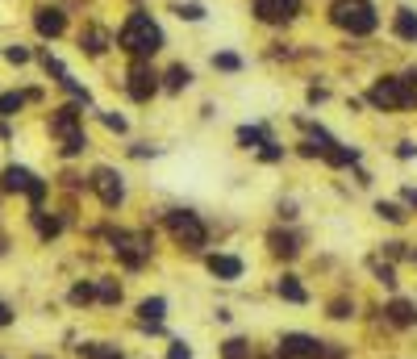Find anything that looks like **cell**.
<instances>
[{
  "instance_id": "obj_1",
  "label": "cell",
  "mask_w": 417,
  "mask_h": 359,
  "mask_svg": "<svg viewBox=\"0 0 417 359\" xmlns=\"http://www.w3.org/2000/svg\"><path fill=\"white\" fill-rule=\"evenodd\" d=\"M117 46L126 50V55H134V59H150V55H159V50L167 46V38H163V25L154 21L150 13H142V9H134L126 21H121V30H117Z\"/></svg>"
},
{
  "instance_id": "obj_2",
  "label": "cell",
  "mask_w": 417,
  "mask_h": 359,
  "mask_svg": "<svg viewBox=\"0 0 417 359\" xmlns=\"http://www.w3.org/2000/svg\"><path fill=\"white\" fill-rule=\"evenodd\" d=\"M330 21L338 30H346L350 38H368L380 30V13L372 0H334L330 5Z\"/></svg>"
},
{
  "instance_id": "obj_3",
  "label": "cell",
  "mask_w": 417,
  "mask_h": 359,
  "mask_svg": "<svg viewBox=\"0 0 417 359\" xmlns=\"http://www.w3.org/2000/svg\"><path fill=\"white\" fill-rule=\"evenodd\" d=\"M50 134L63 142V155H80V150L88 146V138H84V121H80V105H63V109H55V117H50Z\"/></svg>"
},
{
  "instance_id": "obj_4",
  "label": "cell",
  "mask_w": 417,
  "mask_h": 359,
  "mask_svg": "<svg viewBox=\"0 0 417 359\" xmlns=\"http://www.w3.org/2000/svg\"><path fill=\"white\" fill-rule=\"evenodd\" d=\"M368 100H372V105H376L380 113H401V109H409V105H413L405 76H380V80L372 84Z\"/></svg>"
},
{
  "instance_id": "obj_5",
  "label": "cell",
  "mask_w": 417,
  "mask_h": 359,
  "mask_svg": "<svg viewBox=\"0 0 417 359\" xmlns=\"http://www.w3.org/2000/svg\"><path fill=\"white\" fill-rule=\"evenodd\" d=\"M167 230H171V238H176L180 246H188V251H200V246L208 242V230H204V222H200L192 209H167Z\"/></svg>"
},
{
  "instance_id": "obj_6",
  "label": "cell",
  "mask_w": 417,
  "mask_h": 359,
  "mask_svg": "<svg viewBox=\"0 0 417 359\" xmlns=\"http://www.w3.org/2000/svg\"><path fill=\"white\" fill-rule=\"evenodd\" d=\"M88 184H92V192L100 196V205H104V209H117V205L126 200V184H121V172H113V167H96Z\"/></svg>"
},
{
  "instance_id": "obj_7",
  "label": "cell",
  "mask_w": 417,
  "mask_h": 359,
  "mask_svg": "<svg viewBox=\"0 0 417 359\" xmlns=\"http://www.w3.org/2000/svg\"><path fill=\"white\" fill-rule=\"evenodd\" d=\"M250 13L263 25H288V21L300 17V0H254Z\"/></svg>"
},
{
  "instance_id": "obj_8",
  "label": "cell",
  "mask_w": 417,
  "mask_h": 359,
  "mask_svg": "<svg viewBox=\"0 0 417 359\" xmlns=\"http://www.w3.org/2000/svg\"><path fill=\"white\" fill-rule=\"evenodd\" d=\"M113 251L121 255L126 268H142L150 255V238L146 234H113Z\"/></svg>"
},
{
  "instance_id": "obj_9",
  "label": "cell",
  "mask_w": 417,
  "mask_h": 359,
  "mask_svg": "<svg viewBox=\"0 0 417 359\" xmlns=\"http://www.w3.org/2000/svg\"><path fill=\"white\" fill-rule=\"evenodd\" d=\"M126 92L142 105V100H150L154 92H159V76H154L142 59H134V67H130V76H126Z\"/></svg>"
},
{
  "instance_id": "obj_10",
  "label": "cell",
  "mask_w": 417,
  "mask_h": 359,
  "mask_svg": "<svg viewBox=\"0 0 417 359\" xmlns=\"http://www.w3.org/2000/svg\"><path fill=\"white\" fill-rule=\"evenodd\" d=\"M280 359H322V343L309 334H284L280 338Z\"/></svg>"
},
{
  "instance_id": "obj_11",
  "label": "cell",
  "mask_w": 417,
  "mask_h": 359,
  "mask_svg": "<svg viewBox=\"0 0 417 359\" xmlns=\"http://www.w3.org/2000/svg\"><path fill=\"white\" fill-rule=\"evenodd\" d=\"M34 30H38L42 38H59V34L67 30V17H63V9H50V5H42V9L34 13Z\"/></svg>"
},
{
  "instance_id": "obj_12",
  "label": "cell",
  "mask_w": 417,
  "mask_h": 359,
  "mask_svg": "<svg viewBox=\"0 0 417 359\" xmlns=\"http://www.w3.org/2000/svg\"><path fill=\"white\" fill-rule=\"evenodd\" d=\"M38 184H42V180H38L29 167H5V176H0V188H5V192H25V196H29Z\"/></svg>"
},
{
  "instance_id": "obj_13",
  "label": "cell",
  "mask_w": 417,
  "mask_h": 359,
  "mask_svg": "<svg viewBox=\"0 0 417 359\" xmlns=\"http://www.w3.org/2000/svg\"><path fill=\"white\" fill-rule=\"evenodd\" d=\"M208 272H213L217 280H238L242 276V259L238 255H213V259H208Z\"/></svg>"
},
{
  "instance_id": "obj_14",
  "label": "cell",
  "mask_w": 417,
  "mask_h": 359,
  "mask_svg": "<svg viewBox=\"0 0 417 359\" xmlns=\"http://www.w3.org/2000/svg\"><path fill=\"white\" fill-rule=\"evenodd\" d=\"M392 34L401 42H417V13L413 9H396L392 13Z\"/></svg>"
},
{
  "instance_id": "obj_15",
  "label": "cell",
  "mask_w": 417,
  "mask_h": 359,
  "mask_svg": "<svg viewBox=\"0 0 417 359\" xmlns=\"http://www.w3.org/2000/svg\"><path fill=\"white\" fill-rule=\"evenodd\" d=\"M163 310H167V301H163V297H150V301H142V305H138V318H142V326L159 330V322H163Z\"/></svg>"
},
{
  "instance_id": "obj_16",
  "label": "cell",
  "mask_w": 417,
  "mask_h": 359,
  "mask_svg": "<svg viewBox=\"0 0 417 359\" xmlns=\"http://www.w3.org/2000/svg\"><path fill=\"white\" fill-rule=\"evenodd\" d=\"M330 167H350V163H359V150L355 146H342V142H334V146H326V155H322Z\"/></svg>"
},
{
  "instance_id": "obj_17",
  "label": "cell",
  "mask_w": 417,
  "mask_h": 359,
  "mask_svg": "<svg viewBox=\"0 0 417 359\" xmlns=\"http://www.w3.org/2000/svg\"><path fill=\"white\" fill-rule=\"evenodd\" d=\"M267 142H272V134L263 126H242L238 130V146H246V150H259V146H267Z\"/></svg>"
},
{
  "instance_id": "obj_18",
  "label": "cell",
  "mask_w": 417,
  "mask_h": 359,
  "mask_svg": "<svg viewBox=\"0 0 417 359\" xmlns=\"http://www.w3.org/2000/svg\"><path fill=\"white\" fill-rule=\"evenodd\" d=\"M276 292H280L284 301H292V305H305V301H309V292L300 288V280H296V276H280V284H276Z\"/></svg>"
},
{
  "instance_id": "obj_19",
  "label": "cell",
  "mask_w": 417,
  "mask_h": 359,
  "mask_svg": "<svg viewBox=\"0 0 417 359\" xmlns=\"http://www.w3.org/2000/svg\"><path fill=\"white\" fill-rule=\"evenodd\" d=\"M80 46L88 50V55H104V46H109V34L92 25V30H84V34H80Z\"/></svg>"
},
{
  "instance_id": "obj_20",
  "label": "cell",
  "mask_w": 417,
  "mask_h": 359,
  "mask_svg": "<svg viewBox=\"0 0 417 359\" xmlns=\"http://www.w3.org/2000/svg\"><path fill=\"white\" fill-rule=\"evenodd\" d=\"M192 84V71L184 67V63H176V67H167V76H163V88L167 92H184Z\"/></svg>"
},
{
  "instance_id": "obj_21",
  "label": "cell",
  "mask_w": 417,
  "mask_h": 359,
  "mask_svg": "<svg viewBox=\"0 0 417 359\" xmlns=\"http://www.w3.org/2000/svg\"><path fill=\"white\" fill-rule=\"evenodd\" d=\"M388 318H392L396 326H417V310H413L409 301H392V305H388Z\"/></svg>"
},
{
  "instance_id": "obj_22",
  "label": "cell",
  "mask_w": 417,
  "mask_h": 359,
  "mask_svg": "<svg viewBox=\"0 0 417 359\" xmlns=\"http://www.w3.org/2000/svg\"><path fill=\"white\" fill-rule=\"evenodd\" d=\"M267 242H272V255H284V259H292V255L300 251V246H296V234H280V230H276Z\"/></svg>"
},
{
  "instance_id": "obj_23",
  "label": "cell",
  "mask_w": 417,
  "mask_h": 359,
  "mask_svg": "<svg viewBox=\"0 0 417 359\" xmlns=\"http://www.w3.org/2000/svg\"><path fill=\"white\" fill-rule=\"evenodd\" d=\"M80 355L84 359H126L117 347H104V343H88V347H80Z\"/></svg>"
},
{
  "instance_id": "obj_24",
  "label": "cell",
  "mask_w": 417,
  "mask_h": 359,
  "mask_svg": "<svg viewBox=\"0 0 417 359\" xmlns=\"http://www.w3.org/2000/svg\"><path fill=\"white\" fill-rule=\"evenodd\" d=\"M34 226H38V234H42V238H55V234L63 230V222H59V218H46L42 209H34Z\"/></svg>"
},
{
  "instance_id": "obj_25",
  "label": "cell",
  "mask_w": 417,
  "mask_h": 359,
  "mask_svg": "<svg viewBox=\"0 0 417 359\" xmlns=\"http://www.w3.org/2000/svg\"><path fill=\"white\" fill-rule=\"evenodd\" d=\"M96 297H100L104 305H117V301H121V284H113V280H96Z\"/></svg>"
},
{
  "instance_id": "obj_26",
  "label": "cell",
  "mask_w": 417,
  "mask_h": 359,
  "mask_svg": "<svg viewBox=\"0 0 417 359\" xmlns=\"http://www.w3.org/2000/svg\"><path fill=\"white\" fill-rule=\"evenodd\" d=\"M176 17H180V21H204V5L184 0V5H176Z\"/></svg>"
},
{
  "instance_id": "obj_27",
  "label": "cell",
  "mask_w": 417,
  "mask_h": 359,
  "mask_svg": "<svg viewBox=\"0 0 417 359\" xmlns=\"http://www.w3.org/2000/svg\"><path fill=\"white\" fill-rule=\"evenodd\" d=\"M21 105H25V96H21V92H5V96H0V117H13Z\"/></svg>"
},
{
  "instance_id": "obj_28",
  "label": "cell",
  "mask_w": 417,
  "mask_h": 359,
  "mask_svg": "<svg viewBox=\"0 0 417 359\" xmlns=\"http://www.w3.org/2000/svg\"><path fill=\"white\" fill-rule=\"evenodd\" d=\"M213 67H217V71H242V59L230 55V50H217V55H213Z\"/></svg>"
},
{
  "instance_id": "obj_29",
  "label": "cell",
  "mask_w": 417,
  "mask_h": 359,
  "mask_svg": "<svg viewBox=\"0 0 417 359\" xmlns=\"http://www.w3.org/2000/svg\"><path fill=\"white\" fill-rule=\"evenodd\" d=\"M376 213H380L384 222H405V209H401V205H392V200H380Z\"/></svg>"
},
{
  "instance_id": "obj_30",
  "label": "cell",
  "mask_w": 417,
  "mask_h": 359,
  "mask_svg": "<svg viewBox=\"0 0 417 359\" xmlns=\"http://www.w3.org/2000/svg\"><path fill=\"white\" fill-rule=\"evenodd\" d=\"M222 355H226V359H250V347H246L242 338H230V343L222 347Z\"/></svg>"
},
{
  "instance_id": "obj_31",
  "label": "cell",
  "mask_w": 417,
  "mask_h": 359,
  "mask_svg": "<svg viewBox=\"0 0 417 359\" xmlns=\"http://www.w3.org/2000/svg\"><path fill=\"white\" fill-rule=\"evenodd\" d=\"M71 301H75V305L96 301V284H75V288H71Z\"/></svg>"
},
{
  "instance_id": "obj_32",
  "label": "cell",
  "mask_w": 417,
  "mask_h": 359,
  "mask_svg": "<svg viewBox=\"0 0 417 359\" xmlns=\"http://www.w3.org/2000/svg\"><path fill=\"white\" fill-rule=\"evenodd\" d=\"M259 159H263V163H280V159H284V146H276V142L259 146Z\"/></svg>"
},
{
  "instance_id": "obj_33",
  "label": "cell",
  "mask_w": 417,
  "mask_h": 359,
  "mask_svg": "<svg viewBox=\"0 0 417 359\" xmlns=\"http://www.w3.org/2000/svg\"><path fill=\"white\" fill-rule=\"evenodd\" d=\"M5 59H9V63H29V50H25V46H9Z\"/></svg>"
},
{
  "instance_id": "obj_34",
  "label": "cell",
  "mask_w": 417,
  "mask_h": 359,
  "mask_svg": "<svg viewBox=\"0 0 417 359\" xmlns=\"http://www.w3.org/2000/svg\"><path fill=\"white\" fill-rule=\"evenodd\" d=\"M104 126H109L113 134H126V117L121 113H104Z\"/></svg>"
},
{
  "instance_id": "obj_35",
  "label": "cell",
  "mask_w": 417,
  "mask_h": 359,
  "mask_svg": "<svg viewBox=\"0 0 417 359\" xmlns=\"http://www.w3.org/2000/svg\"><path fill=\"white\" fill-rule=\"evenodd\" d=\"M330 318H350V301H334L330 305Z\"/></svg>"
},
{
  "instance_id": "obj_36",
  "label": "cell",
  "mask_w": 417,
  "mask_h": 359,
  "mask_svg": "<svg viewBox=\"0 0 417 359\" xmlns=\"http://www.w3.org/2000/svg\"><path fill=\"white\" fill-rule=\"evenodd\" d=\"M405 84H409V96H413V105H417V67L405 71Z\"/></svg>"
},
{
  "instance_id": "obj_37",
  "label": "cell",
  "mask_w": 417,
  "mask_h": 359,
  "mask_svg": "<svg viewBox=\"0 0 417 359\" xmlns=\"http://www.w3.org/2000/svg\"><path fill=\"white\" fill-rule=\"evenodd\" d=\"M167 359H192V351H188V343H171V355Z\"/></svg>"
},
{
  "instance_id": "obj_38",
  "label": "cell",
  "mask_w": 417,
  "mask_h": 359,
  "mask_svg": "<svg viewBox=\"0 0 417 359\" xmlns=\"http://www.w3.org/2000/svg\"><path fill=\"white\" fill-rule=\"evenodd\" d=\"M376 276H380V280H384V284H388V288H392V284H396V276H392V268H384V264H376Z\"/></svg>"
},
{
  "instance_id": "obj_39",
  "label": "cell",
  "mask_w": 417,
  "mask_h": 359,
  "mask_svg": "<svg viewBox=\"0 0 417 359\" xmlns=\"http://www.w3.org/2000/svg\"><path fill=\"white\" fill-rule=\"evenodd\" d=\"M396 155H401V159H413V155H417V146H413V142H401V146H396Z\"/></svg>"
},
{
  "instance_id": "obj_40",
  "label": "cell",
  "mask_w": 417,
  "mask_h": 359,
  "mask_svg": "<svg viewBox=\"0 0 417 359\" xmlns=\"http://www.w3.org/2000/svg\"><path fill=\"white\" fill-rule=\"evenodd\" d=\"M9 322H13V310H9L5 301H0V326H9Z\"/></svg>"
},
{
  "instance_id": "obj_41",
  "label": "cell",
  "mask_w": 417,
  "mask_h": 359,
  "mask_svg": "<svg viewBox=\"0 0 417 359\" xmlns=\"http://www.w3.org/2000/svg\"><path fill=\"white\" fill-rule=\"evenodd\" d=\"M401 196H405V200H409V205H413V209H417V188H405V192H401Z\"/></svg>"
},
{
  "instance_id": "obj_42",
  "label": "cell",
  "mask_w": 417,
  "mask_h": 359,
  "mask_svg": "<svg viewBox=\"0 0 417 359\" xmlns=\"http://www.w3.org/2000/svg\"><path fill=\"white\" fill-rule=\"evenodd\" d=\"M0 255H5V234H0Z\"/></svg>"
},
{
  "instance_id": "obj_43",
  "label": "cell",
  "mask_w": 417,
  "mask_h": 359,
  "mask_svg": "<svg viewBox=\"0 0 417 359\" xmlns=\"http://www.w3.org/2000/svg\"><path fill=\"white\" fill-rule=\"evenodd\" d=\"M413 259H417V255H413Z\"/></svg>"
}]
</instances>
